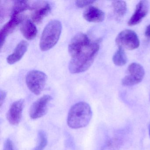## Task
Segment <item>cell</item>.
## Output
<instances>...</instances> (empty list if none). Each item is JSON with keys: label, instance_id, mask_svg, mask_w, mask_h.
<instances>
[{"label": "cell", "instance_id": "8fae6325", "mask_svg": "<svg viewBox=\"0 0 150 150\" xmlns=\"http://www.w3.org/2000/svg\"><path fill=\"white\" fill-rule=\"evenodd\" d=\"M149 4L147 1H141L136 6L134 13L128 21L129 26H135L140 23L149 12Z\"/></svg>", "mask_w": 150, "mask_h": 150}, {"label": "cell", "instance_id": "277c9868", "mask_svg": "<svg viewBox=\"0 0 150 150\" xmlns=\"http://www.w3.org/2000/svg\"><path fill=\"white\" fill-rule=\"evenodd\" d=\"M47 79V76L44 73L37 70H33L27 74L26 84L31 92L38 95L44 88Z\"/></svg>", "mask_w": 150, "mask_h": 150}, {"label": "cell", "instance_id": "d4e9b609", "mask_svg": "<svg viewBox=\"0 0 150 150\" xmlns=\"http://www.w3.org/2000/svg\"></svg>", "mask_w": 150, "mask_h": 150}, {"label": "cell", "instance_id": "7c38bea8", "mask_svg": "<svg viewBox=\"0 0 150 150\" xmlns=\"http://www.w3.org/2000/svg\"><path fill=\"white\" fill-rule=\"evenodd\" d=\"M22 16H11L10 20L3 26L1 30V48L2 47L7 37L11 34L23 21Z\"/></svg>", "mask_w": 150, "mask_h": 150}, {"label": "cell", "instance_id": "3957f363", "mask_svg": "<svg viewBox=\"0 0 150 150\" xmlns=\"http://www.w3.org/2000/svg\"><path fill=\"white\" fill-rule=\"evenodd\" d=\"M61 22L58 20L51 21L45 26L42 34L40 47L43 51L49 50L57 43L62 31Z\"/></svg>", "mask_w": 150, "mask_h": 150}, {"label": "cell", "instance_id": "d6986e66", "mask_svg": "<svg viewBox=\"0 0 150 150\" xmlns=\"http://www.w3.org/2000/svg\"><path fill=\"white\" fill-rule=\"evenodd\" d=\"M48 144V137L46 133L43 130L39 131L38 135L36 146L34 150H44Z\"/></svg>", "mask_w": 150, "mask_h": 150}, {"label": "cell", "instance_id": "52a82bcc", "mask_svg": "<svg viewBox=\"0 0 150 150\" xmlns=\"http://www.w3.org/2000/svg\"><path fill=\"white\" fill-rule=\"evenodd\" d=\"M52 97L50 95H44L37 100L31 105L30 109V118L38 119L43 116L47 113L48 106Z\"/></svg>", "mask_w": 150, "mask_h": 150}, {"label": "cell", "instance_id": "7402d4cb", "mask_svg": "<svg viewBox=\"0 0 150 150\" xmlns=\"http://www.w3.org/2000/svg\"><path fill=\"white\" fill-rule=\"evenodd\" d=\"M7 93L5 91L1 90L0 91V106L1 107L5 101Z\"/></svg>", "mask_w": 150, "mask_h": 150}, {"label": "cell", "instance_id": "603a6c76", "mask_svg": "<svg viewBox=\"0 0 150 150\" xmlns=\"http://www.w3.org/2000/svg\"><path fill=\"white\" fill-rule=\"evenodd\" d=\"M145 35L146 37V38L150 39V24H149L146 29Z\"/></svg>", "mask_w": 150, "mask_h": 150}, {"label": "cell", "instance_id": "ba28073f", "mask_svg": "<svg viewBox=\"0 0 150 150\" xmlns=\"http://www.w3.org/2000/svg\"><path fill=\"white\" fill-rule=\"evenodd\" d=\"M91 43L88 37L85 34L80 33L75 35L71 40L68 47V51L71 57Z\"/></svg>", "mask_w": 150, "mask_h": 150}, {"label": "cell", "instance_id": "9c48e42d", "mask_svg": "<svg viewBox=\"0 0 150 150\" xmlns=\"http://www.w3.org/2000/svg\"><path fill=\"white\" fill-rule=\"evenodd\" d=\"M24 100H18L12 103L6 115L7 119L13 125H17L21 122L24 107Z\"/></svg>", "mask_w": 150, "mask_h": 150}, {"label": "cell", "instance_id": "e0dca14e", "mask_svg": "<svg viewBox=\"0 0 150 150\" xmlns=\"http://www.w3.org/2000/svg\"><path fill=\"white\" fill-rule=\"evenodd\" d=\"M113 61L114 64L117 66H123L127 62V57L124 50L119 48L116 52L113 57Z\"/></svg>", "mask_w": 150, "mask_h": 150}, {"label": "cell", "instance_id": "6da1fadb", "mask_svg": "<svg viewBox=\"0 0 150 150\" xmlns=\"http://www.w3.org/2000/svg\"><path fill=\"white\" fill-rule=\"evenodd\" d=\"M99 49L98 43H91L72 57L69 65L70 72L78 74L87 71L93 64Z\"/></svg>", "mask_w": 150, "mask_h": 150}, {"label": "cell", "instance_id": "cb8c5ba5", "mask_svg": "<svg viewBox=\"0 0 150 150\" xmlns=\"http://www.w3.org/2000/svg\"><path fill=\"white\" fill-rule=\"evenodd\" d=\"M149 135H150V124L149 125Z\"/></svg>", "mask_w": 150, "mask_h": 150}, {"label": "cell", "instance_id": "7a4b0ae2", "mask_svg": "<svg viewBox=\"0 0 150 150\" xmlns=\"http://www.w3.org/2000/svg\"><path fill=\"white\" fill-rule=\"evenodd\" d=\"M92 117V111L88 103L80 102L72 106L68 113L67 122L70 128L80 129L86 126Z\"/></svg>", "mask_w": 150, "mask_h": 150}, {"label": "cell", "instance_id": "9a60e30c", "mask_svg": "<svg viewBox=\"0 0 150 150\" xmlns=\"http://www.w3.org/2000/svg\"><path fill=\"white\" fill-rule=\"evenodd\" d=\"M21 31L25 38L28 40L34 39L38 33L37 28L34 22L31 20L27 19L22 23Z\"/></svg>", "mask_w": 150, "mask_h": 150}, {"label": "cell", "instance_id": "ac0fdd59", "mask_svg": "<svg viewBox=\"0 0 150 150\" xmlns=\"http://www.w3.org/2000/svg\"><path fill=\"white\" fill-rule=\"evenodd\" d=\"M112 6L115 13L118 17H122L126 13L127 6L125 1H112Z\"/></svg>", "mask_w": 150, "mask_h": 150}, {"label": "cell", "instance_id": "4fadbf2b", "mask_svg": "<svg viewBox=\"0 0 150 150\" xmlns=\"http://www.w3.org/2000/svg\"><path fill=\"white\" fill-rule=\"evenodd\" d=\"M83 16L89 22L99 23L105 18V14L102 10L94 6H89L84 11Z\"/></svg>", "mask_w": 150, "mask_h": 150}, {"label": "cell", "instance_id": "5bb4252c", "mask_svg": "<svg viewBox=\"0 0 150 150\" xmlns=\"http://www.w3.org/2000/svg\"><path fill=\"white\" fill-rule=\"evenodd\" d=\"M28 44L26 41L20 42L12 54L8 56L7 61L9 64H13L20 61L28 50Z\"/></svg>", "mask_w": 150, "mask_h": 150}, {"label": "cell", "instance_id": "5b68a950", "mask_svg": "<svg viewBox=\"0 0 150 150\" xmlns=\"http://www.w3.org/2000/svg\"><path fill=\"white\" fill-rule=\"evenodd\" d=\"M118 48L134 50L139 46V40L137 34L131 30H125L119 33L115 40Z\"/></svg>", "mask_w": 150, "mask_h": 150}, {"label": "cell", "instance_id": "44dd1931", "mask_svg": "<svg viewBox=\"0 0 150 150\" xmlns=\"http://www.w3.org/2000/svg\"><path fill=\"white\" fill-rule=\"evenodd\" d=\"M3 150H14L13 142L9 139H7L4 143Z\"/></svg>", "mask_w": 150, "mask_h": 150}, {"label": "cell", "instance_id": "30bf717a", "mask_svg": "<svg viewBox=\"0 0 150 150\" xmlns=\"http://www.w3.org/2000/svg\"><path fill=\"white\" fill-rule=\"evenodd\" d=\"M32 9L34 10L31 14L33 22L40 23L50 13L51 10V6L48 2L39 1L33 5Z\"/></svg>", "mask_w": 150, "mask_h": 150}, {"label": "cell", "instance_id": "8992f818", "mask_svg": "<svg viewBox=\"0 0 150 150\" xmlns=\"http://www.w3.org/2000/svg\"><path fill=\"white\" fill-rule=\"evenodd\" d=\"M127 74L122 80V84L125 86H134L141 82L144 79V69L139 64L132 63L128 67Z\"/></svg>", "mask_w": 150, "mask_h": 150}, {"label": "cell", "instance_id": "2e32d148", "mask_svg": "<svg viewBox=\"0 0 150 150\" xmlns=\"http://www.w3.org/2000/svg\"><path fill=\"white\" fill-rule=\"evenodd\" d=\"M32 9L29 1H13L12 8L11 16H18L23 11L28 9Z\"/></svg>", "mask_w": 150, "mask_h": 150}, {"label": "cell", "instance_id": "ffe728a7", "mask_svg": "<svg viewBox=\"0 0 150 150\" xmlns=\"http://www.w3.org/2000/svg\"><path fill=\"white\" fill-rule=\"evenodd\" d=\"M94 2H95V1H76L75 4L79 8H83Z\"/></svg>", "mask_w": 150, "mask_h": 150}]
</instances>
